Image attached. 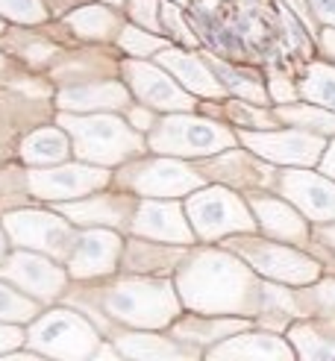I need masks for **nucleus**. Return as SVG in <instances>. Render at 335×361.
I'll return each mask as SVG.
<instances>
[{
  "instance_id": "obj_1",
  "label": "nucleus",
  "mask_w": 335,
  "mask_h": 361,
  "mask_svg": "<svg viewBox=\"0 0 335 361\" xmlns=\"http://www.w3.org/2000/svg\"><path fill=\"white\" fill-rule=\"evenodd\" d=\"M173 285L185 309L197 314H259L262 282L256 270L226 247H197L185 252Z\"/></svg>"
},
{
  "instance_id": "obj_2",
  "label": "nucleus",
  "mask_w": 335,
  "mask_h": 361,
  "mask_svg": "<svg viewBox=\"0 0 335 361\" xmlns=\"http://www.w3.org/2000/svg\"><path fill=\"white\" fill-rule=\"evenodd\" d=\"M65 300L92 314L95 323L109 338L118 332V326L165 329L180 317L183 309V300L171 279L145 276V274L83 288L77 294H68Z\"/></svg>"
},
{
  "instance_id": "obj_3",
  "label": "nucleus",
  "mask_w": 335,
  "mask_h": 361,
  "mask_svg": "<svg viewBox=\"0 0 335 361\" xmlns=\"http://www.w3.org/2000/svg\"><path fill=\"white\" fill-rule=\"evenodd\" d=\"M59 126L74 141V153L83 161L95 165H123L138 156H145L147 138H141L135 126L123 123L115 115H59Z\"/></svg>"
},
{
  "instance_id": "obj_4",
  "label": "nucleus",
  "mask_w": 335,
  "mask_h": 361,
  "mask_svg": "<svg viewBox=\"0 0 335 361\" xmlns=\"http://www.w3.org/2000/svg\"><path fill=\"white\" fill-rule=\"evenodd\" d=\"M238 135L229 126L197 118L188 112H171L153 123L147 133V147L162 156H185V159H206L218 156L221 150L236 147Z\"/></svg>"
},
{
  "instance_id": "obj_5",
  "label": "nucleus",
  "mask_w": 335,
  "mask_h": 361,
  "mask_svg": "<svg viewBox=\"0 0 335 361\" xmlns=\"http://www.w3.org/2000/svg\"><path fill=\"white\" fill-rule=\"evenodd\" d=\"M226 250H233L236 256H241L250 264L256 274H262L264 279L274 282H286V285H312L317 276L324 274V264L300 252L294 247H288L286 241L274 244L268 238H256L253 232H238V235H229Z\"/></svg>"
},
{
  "instance_id": "obj_6",
  "label": "nucleus",
  "mask_w": 335,
  "mask_h": 361,
  "mask_svg": "<svg viewBox=\"0 0 335 361\" xmlns=\"http://www.w3.org/2000/svg\"><path fill=\"white\" fill-rule=\"evenodd\" d=\"M185 214L200 241H215L226 235H238V232H256V218L236 191L212 185L197 188L185 197Z\"/></svg>"
},
{
  "instance_id": "obj_7",
  "label": "nucleus",
  "mask_w": 335,
  "mask_h": 361,
  "mask_svg": "<svg viewBox=\"0 0 335 361\" xmlns=\"http://www.w3.org/2000/svg\"><path fill=\"white\" fill-rule=\"evenodd\" d=\"M27 347L50 358H88L100 350V332L83 314L71 309H53L42 314L27 332Z\"/></svg>"
},
{
  "instance_id": "obj_8",
  "label": "nucleus",
  "mask_w": 335,
  "mask_h": 361,
  "mask_svg": "<svg viewBox=\"0 0 335 361\" xmlns=\"http://www.w3.org/2000/svg\"><path fill=\"white\" fill-rule=\"evenodd\" d=\"M115 183L138 197H185L191 191L203 188V173L197 168L185 165L176 159H141L138 161H123V168L118 171Z\"/></svg>"
},
{
  "instance_id": "obj_9",
  "label": "nucleus",
  "mask_w": 335,
  "mask_h": 361,
  "mask_svg": "<svg viewBox=\"0 0 335 361\" xmlns=\"http://www.w3.org/2000/svg\"><path fill=\"white\" fill-rule=\"evenodd\" d=\"M4 229L15 247L39 250L56 262H68L74 241L80 235L68 221H62V212H42V209L9 212L4 218Z\"/></svg>"
},
{
  "instance_id": "obj_10",
  "label": "nucleus",
  "mask_w": 335,
  "mask_h": 361,
  "mask_svg": "<svg viewBox=\"0 0 335 361\" xmlns=\"http://www.w3.org/2000/svg\"><path fill=\"white\" fill-rule=\"evenodd\" d=\"M0 279H6L9 285H15L18 291L30 294L39 302H53L65 297V285H68V274L56 264V259L44 256L39 250H15L0 262Z\"/></svg>"
},
{
  "instance_id": "obj_11",
  "label": "nucleus",
  "mask_w": 335,
  "mask_h": 361,
  "mask_svg": "<svg viewBox=\"0 0 335 361\" xmlns=\"http://www.w3.org/2000/svg\"><path fill=\"white\" fill-rule=\"evenodd\" d=\"M112 176L103 165H53L35 168L24 173V191L35 200H68V197H85L103 185H109Z\"/></svg>"
},
{
  "instance_id": "obj_12",
  "label": "nucleus",
  "mask_w": 335,
  "mask_h": 361,
  "mask_svg": "<svg viewBox=\"0 0 335 361\" xmlns=\"http://www.w3.org/2000/svg\"><path fill=\"white\" fill-rule=\"evenodd\" d=\"M121 74L130 82L138 103L150 106V109H162V112H191L194 109L191 92H185L183 85H176L171 80V71H162L133 56L121 62Z\"/></svg>"
},
{
  "instance_id": "obj_13",
  "label": "nucleus",
  "mask_w": 335,
  "mask_h": 361,
  "mask_svg": "<svg viewBox=\"0 0 335 361\" xmlns=\"http://www.w3.org/2000/svg\"><path fill=\"white\" fill-rule=\"evenodd\" d=\"M238 141L250 147L256 156L274 161V165H317L327 150L321 135H312L303 130H264V133H241Z\"/></svg>"
},
{
  "instance_id": "obj_14",
  "label": "nucleus",
  "mask_w": 335,
  "mask_h": 361,
  "mask_svg": "<svg viewBox=\"0 0 335 361\" xmlns=\"http://www.w3.org/2000/svg\"><path fill=\"white\" fill-rule=\"evenodd\" d=\"M276 185L291 206L303 212L306 221H315V224L335 221V179L294 168V171H282L276 176Z\"/></svg>"
},
{
  "instance_id": "obj_15",
  "label": "nucleus",
  "mask_w": 335,
  "mask_h": 361,
  "mask_svg": "<svg viewBox=\"0 0 335 361\" xmlns=\"http://www.w3.org/2000/svg\"><path fill=\"white\" fill-rule=\"evenodd\" d=\"M123 256V241L112 229H85L77 235L68 256V274L74 279H106L112 276Z\"/></svg>"
},
{
  "instance_id": "obj_16",
  "label": "nucleus",
  "mask_w": 335,
  "mask_h": 361,
  "mask_svg": "<svg viewBox=\"0 0 335 361\" xmlns=\"http://www.w3.org/2000/svg\"><path fill=\"white\" fill-rule=\"evenodd\" d=\"M130 232H135L138 238H150V241H165V244H180L191 247L197 241L191 224L183 218V206L176 200H162V197H147L138 200Z\"/></svg>"
},
{
  "instance_id": "obj_17",
  "label": "nucleus",
  "mask_w": 335,
  "mask_h": 361,
  "mask_svg": "<svg viewBox=\"0 0 335 361\" xmlns=\"http://www.w3.org/2000/svg\"><path fill=\"white\" fill-rule=\"evenodd\" d=\"M197 171L203 173V179H215V183L233 185V188H244V191H256V188H271L276 183V171L271 165H264L256 156H250L247 150H233L221 153L218 159L200 161Z\"/></svg>"
},
{
  "instance_id": "obj_18",
  "label": "nucleus",
  "mask_w": 335,
  "mask_h": 361,
  "mask_svg": "<svg viewBox=\"0 0 335 361\" xmlns=\"http://www.w3.org/2000/svg\"><path fill=\"white\" fill-rule=\"evenodd\" d=\"M250 212L256 218V226L274 241H286L294 247L312 244V229L303 218V212L291 206L288 200H279L271 194H250Z\"/></svg>"
},
{
  "instance_id": "obj_19",
  "label": "nucleus",
  "mask_w": 335,
  "mask_h": 361,
  "mask_svg": "<svg viewBox=\"0 0 335 361\" xmlns=\"http://www.w3.org/2000/svg\"><path fill=\"white\" fill-rule=\"evenodd\" d=\"M135 206L138 200L130 194H97V197H85V200H77V203H59L56 212H62L77 226L130 229Z\"/></svg>"
},
{
  "instance_id": "obj_20",
  "label": "nucleus",
  "mask_w": 335,
  "mask_h": 361,
  "mask_svg": "<svg viewBox=\"0 0 335 361\" xmlns=\"http://www.w3.org/2000/svg\"><path fill=\"white\" fill-rule=\"evenodd\" d=\"M209 358H236V361H288L297 353L282 341L276 332H236L218 344H212L206 350Z\"/></svg>"
},
{
  "instance_id": "obj_21",
  "label": "nucleus",
  "mask_w": 335,
  "mask_h": 361,
  "mask_svg": "<svg viewBox=\"0 0 335 361\" xmlns=\"http://www.w3.org/2000/svg\"><path fill=\"white\" fill-rule=\"evenodd\" d=\"M156 59L165 71H171V74L180 80V85L191 94H197V97H221L226 92L224 82H218L215 71L209 68V62L206 59H194V53H183V50H176L173 44H168V47L159 50Z\"/></svg>"
},
{
  "instance_id": "obj_22",
  "label": "nucleus",
  "mask_w": 335,
  "mask_h": 361,
  "mask_svg": "<svg viewBox=\"0 0 335 361\" xmlns=\"http://www.w3.org/2000/svg\"><path fill=\"white\" fill-rule=\"evenodd\" d=\"M253 320L250 317H236V314H185V317H176L171 323V335L185 341V344L197 347V344H218V341L236 335V332H244L250 329ZM200 350V347H197Z\"/></svg>"
},
{
  "instance_id": "obj_23",
  "label": "nucleus",
  "mask_w": 335,
  "mask_h": 361,
  "mask_svg": "<svg viewBox=\"0 0 335 361\" xmlns=\"http://www.w3.org/2000/svg\"><path fill=\"white\" fill-rule=\"evenodd\" d=\"M188 247L180 244H150V238H138V241H127L123 247V256L121 264L127 274H150V276H162L171 274V270L180 267V262L185 259Z\"/></svg>"
},
{
  "instance_id": "obj_24",
  "label": "nucleus",
  "mask_w": 335,
  "mask_h": 361,
  "mask_svg": "<svg viewBox=\"0 0 335 361\" xmlns=\"http://www.w3.org/2000/svg\"><path fill=\"white\" fill-rule=\"evenodd\" d=\"M115 347L123 358H197L200 350L185 344L180 338H165V335H153V332H115L112 335Z\"/></svg>"
},
{
  "instance_id": "obj_25",
  "label": "nucleus",
  "mask_w": 335,
  "mask_h": 361,
  "mask_svg": "<svg viewBox=\"0 0 335 361\" xmlns=\"http://www.w3.org/2000/svg\"><path fill=\"white\" fill-rule=\"evenodd\" d=\"M56 106L62 112L77 109V112H92V109H127L130 106V92L121 82H92V85H74V88H62Z\"/></svg>"
},
{
  "instance_id": "obj_26",
  "label": "nucleus",
  "mask_w": 335,
  "mask_h": 361,
  "mask_svg": "<svg viewBox=\"0 0 335 361\" xmlns=\"http://www.w3.org/2000/svg\"><path fill=\"white\" fill-rule=\"evenodd\" d=\"M303 317L300 314V305L294 291H288L286 282H262V294H259V314L253 317V323H259L262 329L268 332H288V326Z\"/></svg>"
},
{
  "instance_id": "obj_27",
  "label": "nucleus",
  "mask_w": 335,
  "mask_h": 361,
  "mask_svg": "<svg viewBox=\"0 0 335 361\" xmlns=\"http://www.w3.org/2000/svg\"><path fill=\"white\" fill-rule=\"evenodd\" d=\"M288 338L300 358L335 361V317L317 314L315 320H297L288 326Z\"/></svg>"
},
{
  "instance_id": "obj_28",
  "label": "nucleus",
  "mask_w": 335,
  "mask_h": 361,
  "mask_svg": "<svg viewBox=\"0 0 335 361\" xmlns=\"http://www.w3.org/2000/svg\"><path fill=\"white\" fill-rule=\"evenodd\" d=\"M71 156V141L65 130H35L21 141V159L27 165H62Z\"/></svg>"
},
{
  "instance_id": "obj_29",
  "label": "nucleus",
  "mask_w": 335,
  "mask_h": 361,
  "mask_svg": "<svg viewBox=\"0 0 335 361\" xmlns=\"http://www.w3.org/2000/svg\"><path fill=\"white\" fill-rule=\"evenodd\" d=\"M206 62H209L212 71H215V77L224 80L226 92H233V94H238L241 100H250V103H256V106H268L271 94H268V88L259 82V74H253V71H238V68H233V65L221 62L218 56H212V53H206Z\"/></svg>"
},
{
  "instance_id": "obj_30",
  "label": "nucleus",
  "mask_w": 335,
  "mask_h": 361,
  "mask_svg": "<svg viewBox=\"0 0 335 361\" xmlns=\"http://www.w3.org/2000/svg\"><path fill=\"white\" fill-rule=\"evenodd\" d=\"M274 118L279 123H291L297 130H306L315 135H335V112L317 109V106L309 103H282L274 109Z\"/></svg>"
},
{
  "instance_id": "obj_31",
  "label": "nucleus",
  "mask_w": 335,
  "mask_h": 361,
  "mask_svg": "<svg viewBox=\"0 0 335 361\" xmlns=\"http://www.w3.org/2000/svg\"><path fill=\"white\" fill-rule=\"evenodd\" d=\"M68 27L83 39H109L112 32H121V18L103 6H83L68 18Z\"/></svg>"
},
{
  "instance_id": "obj_32",
  "label": "nucleus",
  "mask_w": 335,
  "mask_h": 361,
  "mask_svg": "<svg viewBox=\"0 0 335 361\" xmlns=\"http://www.w3.org/2000/svg\"><path fill=\"white\" fill-rule=\"evenodd\" d=\"M297 305H300V314H324V317H335V276H327L321 282H312L306 285L303 291H294Z\"/></svg>"
},
{
  "instance_id": "obj_33",
  "label": "nucleus",
  "mask_w": 335,
  "mask_h": 361,
  "mask_svg": "<svg viewBox=\"0 0 335 361\" xmlns=\"http://www.w3.org/2000/svg\"><path fill=\"white\" fill-rule=\"evenodd\" d=\"M300 94L335 109V68L324 65V62H312L306 68V80L300 82Z\"/></svg>"
},
{
  "instance_id": "obj_34",
  "label": "nucleus",
  "mask_w": 335,
  "mask_h": 361,
  "mask_svg": "<svg viewBox=\"0 0 335 361\" xmlns=\"http://www.w3.org/2000/svg\"><path fill=\"white\" fill-rule=\"evenodd\" d=\"M224 115L238 123V126H256V130H271L279 121L274 118V112H264V109H256V103L250 100H229L224 103Z\"/></svg>"
},
{
  "instance_id": "obj_35",
  "label": "nucleus",
  "mask_w": 335,
  "mask_h": 361,
  "mask_svg": "<svg viewBox=\"0 0 335 361\" xmlns=\"http://www.w3.org/2000/svg\"><path fill=\"white\" fill-rule=\"evenodd\" d=\"M39 314V300L21 297L18 291H12L9 285H0V320H12V323H24Z\"/></svg>"
},
{
  "instance_id": "obj_36",
  "label": "nucleus",
  "mask_w": 335,
  "mask_h": 361,
  "mask_svg": "<svg viewBox=\"0 0 335 361\" xmlns=\"http://www.w3.org/2000/svg\"><path fill=\"white\" fill-rule=\"evenodd\" d=\"M118 44H121L123 53H130V56H135V59L150 56V53L168 47L165 39H159V35H147L145 30H138V27H121Z\"/></svg>"
},
{
  "instance_id": "obj_37",
  "label": "nucleus",
  "mask_w": 335,
  "mask_h": 361,
  "mask_svg": "<svg viewBox=\"0 0 335 361\" xmlns=\"http://www.w3.org/2000/svg\"><path fill=\"white\" fill-rule=\"evenodd\" d=\"M0 15L18 24H42L47 18L42 0H0Z\"/></svg>"
},
{
  "instance_id": "obj_38",
  "label": "nucleus",
  "mask_w": 335,
  "mask_h": 361,
  "mask_svg": "<svg viewBox=\"0 0 335 361\" xmlns=\"http://www.w3.org/2000/svg\"><path fill=\"white\" fill-rule=\"evenodd\" d=\"M127 15L138 27H147L150 32H162V24L156 21V0H133L127 6Z\"/></svg>"
},
{
  "instance_id": "obj_39",
  "label": "nucleus",
  "mask_w": 335,
  "mask_h": 361,
  "mask_svg": "<svg viewBox=\"0 0 335 361\" xmlns=\"http://www.w3.org/2000/svg\"><path fill=\"white\" fill-rule=\"evenodd\" d=\"M162 18H165V27L173 32V39H176V42L191 44V47L197 44V39H194V35L188 32V27L183 24V15H180V9H176V6H171V4H168V6L162 9Z\"/></svg>"
},
{
  "instance_id": "obj_40",
  "label": "nucleus",
  "mask_w": 335,
  "mask_h": 361,
  "mask_svg": "<svg viewBox=\"0 0 335 361\" xmlns=\"http://www.w3.org/2000/svg\"><path fill=\"white\" fill-rule=\"evenodd\" d=\"M127 121H130V126H135L138 133H150L153 130V123H156V118L150 115V106H127Z\"/></svg>"
},
{
  "instance_id": "obj_41",
  "label": "nucleus",
  "mask_w": 335,
  "mask_h": 361,
  "mask_svg": "<svg viewBox=\"0 0 335 361\" xmlns=\"http://www.w3.org/2000/svg\"><path fill=\"white\" fill-rule=\"evenodd\" d=\"M268 94H271V100H276V103H291V100L297 97V92H294V85L288 82V77H279V74L271 77Z\"/></svg>"
},
{
  "instance_id": "obj_42",
  "label": "nucleus",
  "mask_w": 335,
  "mask_h": 361,
  "mask_svg": "<svg viewBox=\"0 0 335 361\" xmlns=\"http://www.w3.org/2000/svg\"><path fill=\"white\" fill-rule=\"evenodd\" d=\"M24 332L15 329V326H0V353H12L15 347L24 344Z\"/></svg>"
},
{
  "instance_id": "obj_43",
  "label": "nucleus",
  "mask_w": 335,
  "mask_h": 361,
  "mask_svg": "<svg viewBox=\"0 0 335 361\" xmlns=\"http://www.w3.org/2000/svg\"><path fill=\"white\" fill-rule=\"evenodd\" d=\"M309 6L315 9L317 21H324L327 27H335V0H309Z\"/></svg>"
},
{
  "instance_id": "obj_44",
  "label": "nucleus",
  "mask_w": 335,
  "mask_h": 361,
  "mask_svg": "<svg viewBox=\"0 0 335 361\" xmlns=\"http://www.w3.org/2000/svg\"><path fill=\"white\" fill-rule=\"evenodd\" d=\"M317 165H321V173H324V176L335 179V141L324 150V156H321V161H317Z\"/></svg>"
},
{
  "instance_id": "obj_45",
  "label": "nucleus",
  "mask_w": 335,
  "mask_h": 361,
  "mask_svg": "<svg viewBox=\"0 0 335 361\" xmlns=\"http://www.w3.org/2000/svg\"><path fill=\"white\" fill-rule=\"evenodd\" d=\"M317 241H321V247L332 250V256H335V221L321 224V229H317Z\"/></svg>"
},
{
  "instance_id": "obj_46",
  "label": "nucleus",
  "mask_w": 335,
  "mask_h": 361,
  "mask_svg": "<svg viewBox=\"0 0 335 361\" xmlns=\"http://www.w3.org/2000/svg\"><path fill=\"white\" fill-rule=\"evenodd\" d=\"M321 50H324V56L335 59V27H327L321 32Z\"/></svg>"
},
{
  "instance_id": "obj_47",
  "label": "nucleus",
  "mask_w": 335,
  "mask_h": 361,
  "mask_svg": "<svg viewBox=\"0 0 335 361\" xmlns=\"http://www.w3.org/2000/svg\"><path fill=\"white\" fill-rule=\"evenodd\" d=\"M6 229H0V262H4L6 256H9V244H6Z\"/></svg>"
},
{
  "instance_id": "obj_48",
  "label": "nucleus",
  "mask_w": 335,
  "mask_h": 361,
  "mask_svg": "<svg viewBox=\"0 0 335 361\" xmlns=\"http://www.w3.org/2000/svg\"><path fill=\"white\" fill-rule=\"evenodd\" d=\"M109 4H123V0H109Z\"/></svg>"
},
{
  "instance_id": "obj_49",
  "label": "nucleus",
  "mask_w": 335,
  "mask_h": 361,
  "mask_svg": "<svg viewBox=\"0 0 335 361\" xmlns=\"http://www.w3.org/2000/svg\"><path fill=\"white\" fill-rule=\"evenodd\" d=\"M0 30H4V21H0Z\"/></svg>"
}]
</instances>
